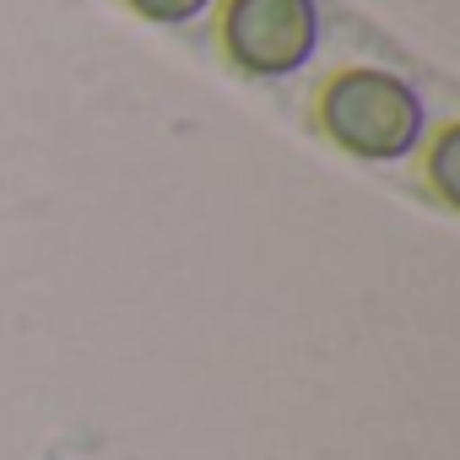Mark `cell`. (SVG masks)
<instances>
[{
	"label": "cell",
	"instance_id": "2",
	"mask_svg": "<svg viewBox=\"0 0 460 460\" xmlns=\"http://www.w3.org/2000/svg\"><path fill=\"white\" fill-rule=\"evenodd\" d=\"M222 33L239 66L261 76H282L314 55L320 17H314V0H234Z\"/></svg>",
	"mask_w": 460,
	"mask_h": 460
},
{
	"label": "cell",
	"instance_id": "4",
	"mask_svg": "<svg viewBox=\"0 0 460 460\" xmlns=\"http://www.w3.org/2000/svg\"><path fill=\"white\" fill-rule=\"evenodd\" d=\"M455 146H460V136L444 130V136H438V152H433V184L444 190V200L460 195V190H455Z\"/></svg>",
	"mask_w": 460,
	"mask_h": 460
},
{
	"label": "cell",
	"instance_id": "3",
	"mask_svg": "<svg viewBox=\"0 0 460 460\" xmlns=\"http://www.w3.org/2000/svg\"><path fill=\"white\" fill-rule=\"evenodd\" d=\"M206 6V0H130V12H141V17H152V22H184V17H195Z\"/></svg>",
	"mask_w": 460,
	"mask_h": 460
},
{
	"label": "cell",
	"instance_id": "1",
	"mask_svg": "<svg viewBox=\"0 0 460 460\" xmlns=\"http://www.w3.org/2000/svg\"><path fill=\"white\" fill-rule=\"evenodd\" d=\"M325 130L358 157H401L422 130V103L385 71H341L325 87Z\"/></svg>",
	"mask_w": 460,
	"mask_h": 460
}]
</instances>
